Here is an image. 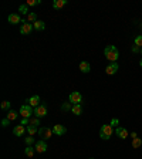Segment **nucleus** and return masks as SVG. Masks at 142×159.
Returning a JSON list of instances; mask_svg holds the SVG:
<instances>
[{
	"label": "nucleus",
	"instance_id": "nucleus-2",
	"mask_svg": "<svg viewBox=\"0 0 142 159\" xmlns=\"http://www.w3.org/2000/svg\"><path fill=\"white\" fill-rule=\"evenodd\" d=\"M114 134V129H112V125H102L101 127V129H100V138L104 141H107V139H110L111 138V135Z\"/></svg>",
	"mask_w": 142,
	"mask_h": 159
},
{
	"label": "nucleus",
	"instance_id": "nucleus-23",
	"mask_svg": "<svg viewBox=\"0 0 142 159\" xmlns=\"http://www.w3.org/2000/svg\"><path fill=\"white\" fill-rule=\"evenodd\" d=\"M29 125L39 128V125H41V124H40V118H30V124H29Z\"/></svg>",
	"mask_w": 142,
	"mask_h": 159
},
{
	"label": "nucleus",
	"instance_id": "nucleus-31",
	"mask_svg": "<svg viewBox=\"0 0 142 159\" xmlns=\"http://www.w3.org/2000/svg\"><path fill=\"white\" fill-rule=\"evenodd\" d=\"M20 124H21V125H29V124H30V118H23Z\"/></svg>",
	"mask_w": 142,
	"mask_h": 159
},
{
	"label": "nucleus",
	"instance_id": "nucleus-28",
	"mask_svg": "<svg viewBox=\"0 0 142 159\" xmlns=\"http://www.w3.org/2000/svg\"><path fill=\"white\" fill-rule=\"evenodd\" d=\"M135 45H138L139 48H142V36H136L135 37Z\"/></svg>",
	"mask_w": 142,
	"mask_h": 159
},
{
	"label": "nucleus",
	"instance_id": "nucleus-16",
	"mask_svg": "<svg viewBox=\"0 0 142 159\" xmlns=\"http://www.w3.org/2000/svg\"><path fill=\"white\" fill-rule=\"evenodd\" d=\"M33 27H34V30H37V32H43L45 29V24L43 20H37L36 23H33Z\"/></svg>",
	"mask_w": 142,
	"mask_h": 159
},
{
	"label": "nucleus",
	"instance_id": "nucleus-15",
	"mask_svg": "<svg viewBox=\"0 0 142 159\" xmlns=\"http://www.w3.org/2000/svg\"><path fill=\"white\" fill-rule=\"evenodd\" d=\"M90 70H91V65L88 61H81V63H80V71H81V73L87 74V73H90Z\"/></svg>",
	"mask_w": 142,
	"mask_h": 159
},
{
	"label": "nucleus",
	"instance_id": "nucleus-11",
	"mask_svg": "<svg viewBox=\"0 0 142 159\" xmlns=\"http://www.w3.org/2000/svg\"><path fill=\"white\" fill-rule=\"evenodd\" d=\"M115 134L121 138V139H127L129 136V134H128V131H127V128H122V127H118L115 129Z\"/></svg>",
	"mask_w": 142,
	"mask_h": 159
},
{
	"label": "nucleus",
	"instance_id": "nucleus-18",
	"mask_svg": "<svg viewBox=\"0 0 142 159\" xmlns=\"http://www.w3.org/2000/svg\"><path fill=\"white\" fill-rule=\"evenodd\" d=\"M67 4V0H54L53 1V7L54 9H61V7H64Z\"/></svg>",
	"mask_w": 142,
	"mask_h": 159
},
{
	"label": "nucleus",
	"instance_id": "nucleus-13",
	"mask_svg": "<svg viewBox=\"0 0 142 159\" xmlns=\"http://www.w3.org/2000/svg\"><path fill=\"white\" fill-rule=\"evenodd\" d=\"M26 131L27 129L24 128V125H21V124H20V125H16V127L13 128V134L16 135V136H23V134H24Z\"/></svg>",
	"mask_w": 142,
	"mask_h": 159
},
{
	"label": "nucleus",
	"instance_id": "nucleus-27",
	"mask_svg": "<svg viewBox=\"0 0 142 159\" xmlns=\"http://www.w3.org/2000/svg\"><path fill=\"white\" fill-rule=\"evenodd\" d=\"M33 144H34V136H30V135H29L26 138V145L27 147H31Z\"/></svg>",
	"mask_w": 142,
	"mask_h": 159
},
{
	"label": "nucleus",
	"instance_id": "nucleus-36",
	"mask_svg": "<svg viewBox=\"0 0 142 159\" xmlns=\"http://www.w3.org/2000/svg\"><path fill=\"white\" fill-rule=\"evenodd\" d=\"M141 54H142V48H141Z\"/></svg>",
	"mask_w": 142,
	"mask_h": 159
},
{
	"label": "nucleus",
	"instance_id": "nucleus-30",
	"mask_svg": "<svg viewBox=\"0 0 142 159\" xmlns=\"http://www.w3.org/2000/svg\"><path fill=\"white\" fill-rule=\"evenodd\" d=\"M10 108V102L9 101H3L1 102V109H9Z\"/></svg>",
	"mask_w": 142,
	"mask_h": 159
},
{
	"label": "nucleus",
	"instance_id": "nucleus-14",
	"mask_svg": "<svg viewBox=\"0 0 142 159\" xmlns=\"http://www.w3.org/2000/svg\"><path fill=\"white\" fill-rule=\"evenodd\" d=\"M7 20H9V23H10V24H17V23H21V21H23V20H20V16L19 14H16V13L9 14Z\"/></svg>",
	"mask_w": 142,
	"mask_h": 159
},
{
	"label": "nucleus",
	"instance_id": "nucleus-35",
	"mask_svg": "<svg viewBox=\"0 0 142 159\" xmlns=\"http://www.w3.org/2000/svg\"><path fill=\"white\" fill-rule=\"evenodd\" d=\"M139 65H141V68H142V58H141V61H139Z\"/></svg>",
	"mask_w": 142,
	"mask_h": 159
},
{
	"label": "nucleus",
	"instance_id": "nucleus-19",
	"mask_svg": "<svg viewBox=\"0 0 142 159\" xmlns=\"http://www.w3.org/2000/svg\"><path fill=\"white\" fill-rule=\"evenodd\" d=\"M71 111H72V114H75V115H81V114H83V107H81V104H77V105H72V108H71Z\"/></svg>",
	"mask_w": 142,
	"mask_h": 159
},
{
	"label": "nucleus",
	"instance_id": "nucleus-21",
	"mask_svg": "<svg viewBox=\"0 0 142 159\" xmlns=\"http://www.w3.org/2000/svg\"><path fill=\"white\" fill-rule=\"evenodd\" d=\"M141 145H142V139L139 138V136H136V138L132 139V148H134V149H138Z\"/></svg>",
	"mask_w": 142,
	"mask_h": 159
},
{
	"label": "nucleus",
	"instance_id": "nucleus-3",
	"mask_svg": "<svg viewBox=\"0 0 142 159\" xmlns=\"http://www.w3.org/2000/svg\"><path fill=\"white\" fill-rule=\"evenodd\" d=\"M53 129L51 128H47V127H43V128H39V135L41 136V139H44V141H47V139H50L53 136Z\"/></svg>",
	"mask_w": 142,
	"mask_h": 159
},
{
	"label": "nucleus",
	"instance_id": "nucleus-6",
	"mask_svg": "<svg viewBox=\"0 0 142 159\" xmlns=\"http://www.w3.org/2000/svg\"><path fill=\"white\" fill-rule=\"evenodd\" d=\"M81 101H83V97H81V94H80L78 91H74V92H71L70 94V102L72 104V105L81 104Z\"/></svg>",
	"mask_w": 142,
	"mask_h": 159
},
{
	"label": "nucleus",
	"instance_id": "nucleus-10",
	"mask_svg": "<svg viewBox=\"0 0 142 159\" xmlns=\"http://www.w3.org/2000/svg\"><path fill=\"white\" fill-rule=\"evenodd\" d=\"M53 132H54L56 135H58V136H61V135H64L65 132H67V128H65L64 125L57 124V125H54V127H53Z\"/></svg>",
	"mask_w": 142,
	"mask_h": 159
},
{
	"label": "nucleus",
	"instance_id": "nucleus-20",
	"mask_svg": "<svg viewBox=\"0 0 142 159\" xmlns=\"http://www.w3.org/2000/svg\"><path fill=\"white\" fill-rule=\"evenodd\" d=\"M27 132H29V135L30 136H34L36 134H39V128H36V127H31V125H27Z\"/></svg>",
	"mask_w": 142,
	"mask_h": 159
},
{
	"label": "nucleus",
	"instance_id": "nucleus-32",
	"mask_svg": "<svg viewBox=\"0 0 142 159\" xmlns=\"http://www.w3.org/2000/svg\"><path fill=\"white\" fill-rule=\"evenodd\" d=\"M9 122H10V119H7V118H4V119L1 121V127H7V125H9Z\"/></svg>",
	"mask_w": 142,
	"mask_h": 159
},
{
	"label": "nucleus",
	"instance_id": "nucleus-26",
	"mask_svg": "<svg viewBox=\"0 0 142 159\" xmlns=\"http://www.w3.org/2000/svg\"><path fill=\"white\" fill-rule=\"evenodd\" d=\"M41 3V0H27V6H37V4H40Z\"/></svg>",
	"mask_w": 142,
	"mask_h": 159
},
{
	"label": "nucleus",
	"instance_id": "nucleus-34",
	"mask_svg": "<svg viewBox=\"0 0 142 159\" xmlns=\"http://www.w3.org/2000/svg\"><path fill=\"white\" fill-rule=\"evenodd\" d=\"M129 136H131V138L134 139V138H136V136H138V134H136V132H132V134L129 135Z\"/></svg>",
	"mask_w": 142,
	"mask_h": 159
},
{
	"label": "nucleus",
	"instance_id": "nucleus-37",
	"mask_svg": "<svg viewBox=\"0 0 142 159\" xmlns=\"http://www.w3.org/2000/svg\"><path fill=\"white\" fill-rule=\"evenodd\" d=\"M90 159H92V158H90Z\"/></svg>",
	"mask_w": 142,
	"mask_h": 159
},
{
	"label": "nucleus",
	"instance_id": "nucleus-9",
	"mask_svg": "<svg viewBox=\"0 0 142 159\" xmlns=\"http://www.w3.org/2000/svg\"><path fill=\"white\" fill-rule=\"evenodd\" d=\"M118 68H119V65L116 63H110L107 65V68H105V73H107L108 75H114L116 71H118Z\"/></svg>",
	"mask_w": 142,
	"mask_h": 159
},
{
	"label": "nucleus",
	"instance_id": "nucleus-5",
	"mask_svg": "<svg viewBox=\"0 0 142 159\" xmlns=\"http://www.w3.org/2000/svg\"><path fill=\"white\" fill-rule=\"evenodd\" d=\"M34 115H36V118H44L47 115V107L44 104H40L39 107L34 108Z\"/></svg>",
	"mask_w": 142,
	"mask_h": 159
},
{
	"label": "nucleus",
	"instance_id": "nucleus-33",
	"mask_svg": "<svg viewBox=\"0 0 142 159\" xmlns=\"http://www.w3.org/2000/svg\"><path fill=\"white\" fill-rule=\"evenodd\" d=\"M139 51H141V48H139L138 45H134V47H132V53H139Z\"/></svg>",
	"mask_w": 142,
	"mask_h": 159
},
{
	"label": "nucleus",
	"instance_id": "nucleus-17",
	"mask_svg": "<svg viewBox=\"0 0 142 159\" xmlns=\"http://www.w3.org/2000/svg\"><path fill=\"white\" fill-rule=\"evenodd\" d=\"M6 118L7 119H10V121H16V119L19 118V112H17V111H13V109H9Z\"/></svg>",
	"mask_w": 142,
	"mask_h": 159
},
{
	"label": "nucleus",
	"instance_id": "nucleus-22",
	"mask_svg": "<svg viewBox=\"0 0 142 159\" xmlns=\"http://www.w3.org/2000/svg\"><path fill=\"white\" fill-rule=\"evenodd\" d=\"M34 152H36V149L31 147H27L26 149H24V153H26V156H29V158H33V156H34Z\"/></svg>",
	"mask_w": 142,
	"mask_h": 159
},
{
	"label": "nucleus",
	"instance_id": "nucleus-4",
	"mask_svg": "<svg viewBox=\"0 0 142 159\" xmlns=\"http://www.w3.org/2000/svg\"><path fill=\"white\" fill-rule=\"evenodd\" d=\"M31 114H34V111L31 109V107L29 104H24L20 107V115L23 118H31Z\"/></svg>",
	"mask_w": 142,
	"mask_h": 159
},
{
	"label": "nucleus",
	"instance_id": "nucleus-12",
	"mask_svg": "<svg viewBox=\"0 0 142 159\" xmlns=\"http://www.w3.org/2000/svg\"><path fill=\"white\" fill-rule=\"evenodd\" d=\"M27 102H29V105H30L31 108H36V107H39L40 105V97L39 95H33L27 100Z\"/></svg>",
	"mask_w": 142,
	"mask_h": 159
},
{
	"label": "nucleus",
	"instance_id": "nucleus-7",
	"mask_svg": "<svg viewBox=\"0 0 142 159\" xmlns=\"http://www.w3.org/2000/svg\"><path fill=\"white\" fill-rule=\"evenodd\" d=\"M34 149H36V152L39 153H44L47 151V144H45L44 139H40L36 142V145H34Z\"/></svg>",
	"mask_w": 142,
	"mask_h": 159
},
{
	"label": "nucleus",
	"instance_id": "nucleus-25",
	"mask_svg": "<svg viewBox=\"0 0 142 159\" xmlns=\"http://www.w3.org/2000/svg\"><path fill=\"white\" fill-rule=\"evenodd\" d=\"M19 12L21 13V14H27V16H29V6H27V4H21V6L19 7Z\"/></svg>",
	"mask_w": 142,
	"mask_h": 159
},
{
	"label": "nucleus",
	"instance_id": "nucleus-8",
	"mask_svg": "<svg viewBox=\"0 0 142 159\" xmlns=\"http://www.w3.org/2000/svg\"><path fill=\"white\" fill-rule=\"evenodd\" d=\"M21 23H23V24H21V27H20V33H21V34H24V36L30 34V33H31V30L34 29V27H33V24H31V23H26L24 20H23Z\"/></svg>",
	"mask_w": 142,
	"mask_h": 159
},
{
	"label": "nucleus",
	"instance_id": "nucleus-24",
	"mask_svg": "<svg viewBox=\"0 0 142 159\" xmlns=\"http://www.w3.org/2000/svg\"><path fill=\"white\" fill-rule=\"evenodd\" d=\"M27 20H29L30 23H36V21H37V14H36V13H29Z\"/></svg>",
	"mask_w": 142,
	"mask_h": 159
},
{
	"label": "nucleus",
	"instance_id": "nucleus-1",
	"mask_svg": "<svg viewBox=\"0 0 142 159\" xmlns=\"http://www.w3.org/2000/svg\"><path fill=\"white\" fill-rule=\"evenodd\" d=\"M104 54H105V58L110 61V63H116V60L119 58V51L115 45H108L105 47L104 50Z\"/></svg>",
	"mask_w": 142,
	"mask_h": 159
},
{
	"label": "nucleus",
	"instance_id": "nucleus-29",
	"mask_svg": "<svg viewBox=\"0 0 142 159\" xmlns=\"http://www.w3.org/2000/svg\"><path fill=\"white\" fill-rule=\"evenodd\" d=\"M71 108H72V105H71L70 102H64V104L61 105V109H63V111H68V109H71Z\"/></svg>",
	"mask_w": 142,
	"mask_h": 159
}]
</instances>
